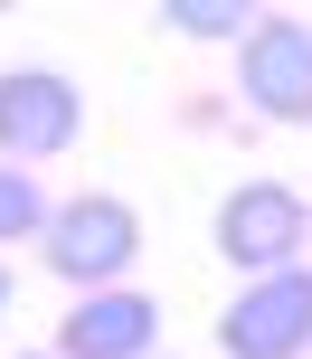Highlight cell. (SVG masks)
<instances>
[{"label":"cell","mask_w":312,"mask_h":359,"mask_svg":"<svg viewBox=\"0 0 312 359\" xmlns=\"http://www.w3.org/2000/svg\"><path fill=\"white\" fill-rule=\"evenodd\" d=\"M237 104L265 123H312V19L265 10L237 48Z\"/></svg>","instance_id":"277c9868"},{"label":"cell","mask_w":312,"mask_h":359,"mask_svg":"<svg viewBox=\"0 0 312 359\" xmlns=\"http://www.w3.org/2000/svg\"><path fill=\"white\" fill-rule=\"evenodd\" d=\"M161 19H170L180 38H237V48H246V29H256L246 0H161Z\"/></svg>","instance_id":"ba28073f"},{"label":"cell","mask_w":312,"mask_h":359,"mask_svg":"<svg viewBox=\"0 0 312 359\" xmlns=\"http://www.w3.org/2000/svg\"><path fill=\"white\" fill-rule=\"evenodd\" d=\"M133 255H142V217H133V198L86 189V198H57V208H48L38 265H48L67 293H104V284H123Z\"/></svg>","instance_id":"6da1fadb"},{"label":"cell","mask_w":312,"mask_h":359,"mask_svg":"<svg viewBox=\"0 0 312 359\" xmlns=\"http://www.w3.org/2000/svg\"><path fill=\"white\" fill-rule=\"evenodd\" d=\"M0 312H10V265H0Z\"/></svg>","instance_id":"9c48e42d"},{"label":"cell","mask_w":312,"mask_h":359,"mask_svg":"<svg viewBox=\"0 0 312 359\" xmlns=\"http://www.w3.org/2000/svg\"><path fill=\"white\" fill-rule=\"evenodd\" d=\"M218 350L227 359H303L312 350V265L237 284V303L218 312Z\"/></svg>","instance_id":"5b68a950"},{"label":"cell","mask_w":312,"mask_h":359,"mask_svg":"<svg viewBox=\"0 0 312 359\" xmlns=\"http://www.w3.org/2000/svg\"><path fill=\"white\" fill-rule=\"evenodd\" d=\"M151 341H161V303L133 284L76 293L57 312V359H151Z\"/></svg>","instance_id":"8992f818"},{"label":"cell","mask_w":312,"mask_h":359,"mask_svg":"<svg viewBox=\"0 0 312 359\" xmlns=\"http://www.w3.org/2000/svg\"><path fill=\"white\" fill-rule=\"evenodd\" d=\"M19 359H57V350H19Z\"/></svg>","instance_id":"30bf717a"},{"label":"cell","mask_w":312,"mask_h":359,"mask_svg":"<svg viewBox=\"0 0 312 359\" xmlns=\"http://www.w3.org/2000/svg\"><path fill=\"white\" fill-rule=\"evenodd\" d=\"M19 236H48V189H38V170L0 161V246H19Z\"/></svg>","instance_id":"52a82bcc"},{"label":"cell","mask_w":312,"mask_h":359,"mask_svg":"<svg viewBox=\"0 0 312 359\" xmlns=\"http://www.w3.org/2000/svg\"><path fill=\"white\" fill-rule=\"evenodd\" d=\"M303 246H312V208L284 189V180H237V189L218 198V255L246 274V284L303 265Z\"/></svg>","instance_id":"7a4b0ae2"},{"label":"cell","mask_w":312,"mask_h":359,"mask_svg":"<svg viewBox=\"0 0 312 359\" xmlns=\"http://www.w3.org/2000/svg\"><path fill=\"white\" fill-rule=\"evenodd\" d=\"M86 133V86L57 67H10L0 76V161L10 170H38L57 151H76Z\"/></svg>","instance_id":"3957f363"}]
</instances>
